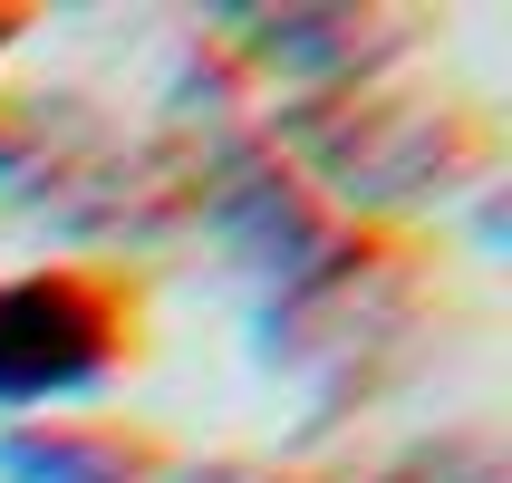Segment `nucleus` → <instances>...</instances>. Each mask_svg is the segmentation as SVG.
Masks as SVG:
<instances>
[{
	"mask_svg": "<svg viewBox=\"0 0 512 483\" xmlns=\"http://www.w3.org/2000/svg\"><path fill=\"white\" fill-rule=\"evenodd\" d=\"M116 368H126V300L97 271L0 281V416L97 397Z\"/></svg>",
	"mask_w": 512,
	"mask_h": 483,
	"instance_id": "obj_1",
	"label": "nucleus"
},
{
	"mask_svg": "<svg viewBox=\"0 0 512 483\" xmlns=\"http://www.w3.org/2000/svg\"><path fill=\"white\" fill-rule=\"evenodd\" d=\"M136 435L116 426H87V416H20L0 435V483H145Z\"/></svg>",
	"mask_w": 512,
	"mask_h": 483,
	"instance_id": "obj_2",
	"label": "nucleus"
},
{
	"mask_svg": "<svg viewBox=\"0 0 512 483\" xmlns=\"http://www.w3.org/2000/svg\"><path fill=\"white\" fill-rule=\"evenodd\" d=\"M10 39H20V20H10V10H0V49H10Z\"/></svg>",
	"mask_w": 512,
	"mask_h": 483,
	"instance_id": "obj_3",
	"label": "nucleus"
}]
</instances>
